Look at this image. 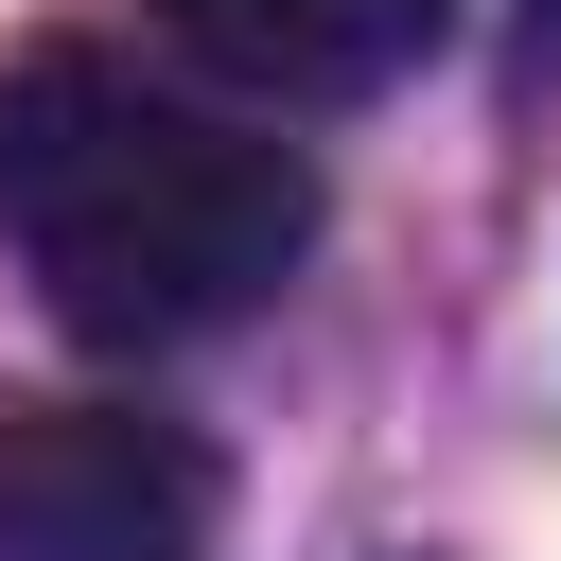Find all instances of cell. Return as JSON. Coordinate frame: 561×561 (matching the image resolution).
<instances>
[{
	"label": "cell",
	"instance_id": "cell-1",
	"mask_svg": "<svg viewBox=\"0 0 561 561\" xmlns=\"http://www.w3.org/2000/svg\"><path fill=\"white\" fill-rule=\"evenodd\" d=\"M0 245L88 351H175L298 280L316 175H298V140H263L88 35H35L0 70Z\"/></svg>",
	"mask_w": 561,
	"mask_h": 561
},
{
	"label": "cell",
	"instance_id": "cell-2",
	"mask_svg": "<svg viewBox=\"0 0 561 561\" xmlns=\"http://www.w3.org/2000/svg\"><path fill=\"white\" fill-rule=\"evenodd\" d=\"M0 561H210V456L123 403H0Z\"/></svg>",
	"mask_w": 561,
	"mask_h": 561
},
{
	"label": "cell",
	"instance_id": "cell-3",
	"mask_svg": "<svg viewBox=\"0 0 561 561\" xmlns=\"http://www.w3.org/2000/svg\"><path fill=\"white\" fill-rule=\"evenodd\" d=\"M158 18L263 105H368L456 35V0H158Z\"/></svg>",
	"mask_w": 561,
	"mask_h": 561
},
{
	"label": "cell",
	"instance_id": "cell-4",
	"mask_svg": "<svg viewBox=\"0 0 561 561\" xmlns=\"http://www.w3.org/2000/svg\"><path fill=\"white\" fill-rule=\"evenodd\" d=\"M526 88H561V0H526Z\"/></svg>",
	"mask_w": 561,
	"mask_h": 561
}]
</instances>
